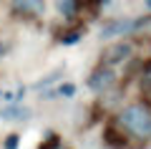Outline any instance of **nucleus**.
Masks as SVG:
<instances>
[{"instance_id": "nucleus-5", "label": "nucleus", "mask_w": 151, "mask_h": 149, "mask_svg": "<svg viewBox=\"0 0 151 149\" xmlns=\"http://www.w3.org/2000/svg\"><path fill=\"white\" fill-rule=\"evenodd\" d=\"M13 13L25 18H38L43 13V0H13Z\"/></svg>"}, {"instance_id": "nucleus-9", "label": "nucleus", "mask_w": 151, "mask_h": 149, "mask_svg": "<svg viewBox=\"0 0 151 149\" xmlns=\"http://www.w3.org/2000/svg\"><path fill=\"white\" fill-rule=\"evenodd\" d=\"M55 94H58V96H65V99H70V96L76 94V84H60Z\"/></svg>"}, {"instance_id": "nucleus-10", "label": "nucleus", "mask_w": 151, "mask_h": 149, "mask_svg": "<svg viewBox=\"0 0 151 149\" xmlns=\"http://www.w3.org/2000/svg\"><path fill=\"white\" fill-rule=\"evenodd\" d=\"M20 147V134H8L5 137V149H18Z\"/></svg>"}, {"instance_id": "nucleus-2", "label": "nucleus", "mask_w": 151, "mask_h": 149, "mask_svg": "<svg viewBox=\"0 0 151 149\" xmlns=\"http://www.w3.org/2000/svg\"><path fill=\"white\" fill-rule=\"evenodd\" d=\"M113 84H116V73H113V68H108V66H98V68L88 76V89L96 91V94L108 91Z\"/></svg>"}, {"instance_id": "nucleus-1", "label": "nucleus", "mask_w": 151, "mask_h": 149, "mask_svg": "<svg viewBox=\"0 0 151 149\" xmlns=\"http://www.w3.org/2000/svg\"><path fill=\"white\" fill-rule=\"evenodd\" d=\"M121 129L134 134L136 139H151V109L144 104H131L119 114Z\"/></svg>"}, {"instance_id": "nucleus-4", "label": "nucleus", "mask_w": 151, "mask_h": 149, "mask_svg": "<svg viewBox=\"0 0 151 149\" xmlns=\"http://www.w3.org/2000/svg\"><path fill=\"white\" fill-rule=\"evenodd\" d=\"M131 31H136V20H126V18H121V20H111L108 25H103L101 28V38L108 41V38L124 36V33H131Z\"/></svg>"}, {"instance_id": "nucleus-7", "label": "nucleus", "mask_w": 151, "mask_h": 149, "mask_svg": "<svg viewBox=\"0 0 151 149\" xmlns=\"http://www.w3.org/2000/svg\"><path fill=\"white\" fill-rule=\"evenodd\" d=\"M60 76H63V68H55V71H50V73H45L40 81H35V84H33V91H43V89H48V86H53Z\"/></svg>"}, {"instance_id": "nucleus-12", "label": "nucleus", "mask_w": 151, "mask_h": 149, "mask_svg": "<svg viewBox=\"0 0 151 149\" xmlns=\"http://www.w3.org/2000/svg\"><path fill=\"white\" fill-rule=\"evenodd\" d=\"M146 5H149V8H151V0H146Z\"/></svg>"}, {"instance_id": "nucleus-11", "label": "nucleus", "mask_w": 151, "mask_h": 149, "mask_svg": "<svg viewBox=\"0 0 151 149\" xmlns=\"http://www.w3.org/2000/svg\"><path fill=\"white\" fill-rule=\"evenodd\" d=\"M40 149H58V137H50L45 144H40Z\"/></svg>"}, {"instance_id": "nucleus-3", "label": "nucleus", "mask_w": 151, "mask_h": 149, "mask_svg": "<svg viewBox=\"0 0 151 149\" xmlns=\"http://www.w3.org/2000/svg\"><path fill=\"white\" fill-rule=\"evenodd\" d=\"M131 53H134V46H131V43H113V46H108L106 51H103L101 61H103V66H116V63L129 61Z\"/></svg>"}, {"instance_id": "nucleus-8", "label": "nucleus", "mask_w": 151, "mask_h": 149, "mask_svg": "<svg viewBox=\"0 0 151 149\" xmlns=\"http://www.w3.org/2000/svg\"><path fill=\"white\" fill-rule=\"evenodd\" d=\"M58 10L65 18H73L78 13V0H58Z\"/></svg>"}, {"instance_id": "nucleus-6", "label": "nucleus", "mask_w": 151, "mask_h": 149, "mask_svg": "<svg viewBox=\"0 0 151 149\" xmlns=\"http://www.w3.org/2000/svg\"><path fill=\"white\" fill-rule=\"evenodd\" d=\"M28 116H30V111L23 104H8V106L0 109V119H5V121H23Z\"/></svg>"}]
</instances>
